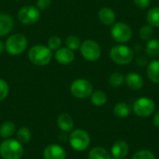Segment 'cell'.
Here are the masks:
<instances>
[{
  "instance_id": "cell-13",
  "label": "cell",
  "mask_w": 159,
  "mask_h": 159,
  "mask_svg": "<svg viewBox=\"0 0 159 159\" xmlns=\"http://www.w3.org/2000/svg\"><path fill=\"white\" fill-rule=\"evenodd\" d=\"M125 83L132 90H139L143 87L144 81L141 75L138 73H129L125 77Z\"/></svg>"
},
{
  "instance_id": "cell-18",
  "label": "cell",
  "mask_w": 159,
  "mask_h": 159,
  "mask_svg": "<svg viewBox=\"0 0 159 159\" xmlns=\"http://www.w3.org/2000/svg\"><path fill=\"white\" fill-rule=\"evenodd\" d=\"M147 76L155 84H159V61L154 60L147 66Z\"/></svg>"
},
{
  "instance_id": "cell-1",
  "label": "cell",
  "mask_w": 159,
  "mask_h": 159,
  "mask_svg": "<svg viewBox=\"0 0 159 159\" xmlns=\"http://www.w3.org/2000/svg\"><path fill=\"white\" fill-rule=\"evenodd\" d=\"M28 58L32 63L37 66H44L50 62L52 58L51 49L43 45H36L30 48Z\"/></svg>"
},
{
  "instance_id": "cell-31",
  "label": "cell",
  "mask_w": 159,
  "mask_h": 159,
  "mask_svg": "<svg viewBox=\"0 0 159 159\" xmlns=\"http://www.w3.org/2000/svg\"><path fill=\"white\" fill-rule=\"evenodd\" d=\"M8 91H9V88L7 83L5 80L0 79V102L7 98Z\"/></svg>"
},
{
  "instance_id": "cell-5",
  "label": "cell",
  "mask_w": 159,
  "mask_h": 159,
  "mask_svg": "<svg viewBox=\"0 0 159 159\" xmlns=\"http://www.w3.org/2000/svg\"><path fill=\"white\" fill-rule=\"evenodd\" d=\"M132 109L137 116L145 118L153 115L156 109V103L148 97H142L135 101Z\"/></svg>"
},
{
  "instance_id": "cell-27",
  "label": "cell",
  "mask_w": 159,
  "mask_h": 159,
  "mask_svg": "<svg viewBox=\"0 0 159 159\" xmlns=\"http://www.w3.org/2000/svg\"><path fill=\"white\" fill-rule=\"evenodd\" d=\"M17 139L20 143H27L31 140V131L28 128H20L17 131Z\"/></svg>"
},
{
  "instance_id": "cell-9",
  "label": "cell",
  "mask_w": 159,
  "mask_h": 159,
  "mask_svg": "<svg viewBox=\"0 0 159 159\" xmlns=\"http://www.w3.org/2000/svg\"><path fill=\"white\" fill-rule=\"evenodd\" d=\"M80 51L84 59L89 61H96L102 54L100 45L94 40H85L80 46Z\"/></svg>"
},
{
  "instance_id": "cell-12",
  "label": "cell",
  "mask_w": 159,
  "mask_h": 159,
  "mask_svg": "<svg viewBox=\"0 0 159 159\" xmlns=\"http://www.w3.org/2000/svg\"><path fill=\"white\" fill-rule=\"evenodd\" d=\"M129 146L125 141H117L114 143L111 149V156L113 158L124 159L129 154Z\"/></svg>"
},
{
  "instance_id": "cell-3",
  "label": "cell",
  "mask_w": 159,
  "mask_h": 159,
  "mask_svg": "<svg viewBox=\"0 0 159 159\" xmlns=\"http://www.w3.org/2000/svg\"><path fill=\"white\" fill-rule=\"evenodd\" d=\"M111 60L120 65L130 63L134 58V51L126 45H116L110 50Z\"/></svg>"
},
{
  "instance_id": "cell-34",
  "label": "cell",
  "mask_w": 159,
  "mask_h": 159,
  "mask_svg": "<svg viewBox=\"0 0 159 159\" xmlns=\"http://www.w3.org/2000/svg\"><path fill=\"white\" fill-rule=\"evenodd\" d=\"M136 63H137L139 66L143 67V66H145V65H146L147 61H146V59H145L144 57L140 56V57H138V58H137V60H136Z\"/></svg>"
},
{
  "instance_id": "cell-26",
  "label": "cell",
  "mask_w": 159,
  "mask_h": 159,
  "mask_svg": "<svg viewBox=\"0 0 159 159\" xmlns=\"http://www.w3.org/2000/svg\"><path fill=\"white\" fill-rule=\"evenodd\" d=\"M65 45L66 48H68L71 50L78 49L81 46V41L76 35H69L65 39Z\"/></svg>"
},
{
  "instance_id": "cell-17",
  "label": "cell",
  "mask_w": 159,
  "mask_h": 159,
  "mask_svg": "<svg viewBox=\"0 0 159 159\" xmlns=\"http://www.w3.org/2000/svg\"><path fill=\"white\" fill-rule=\"evenodd\" d=\"M57 125L62 131L68 132L74 128V120L68 114H62L58 117Z\"/></svg>"
},
{
  "instance_id": "cell-23",
  "label": "cell",
  "mask_w": 159,
  "mask_h": 159,
  "mask_svg": "<svg viewBox=\"0 0 159 159\" xmlns=\"http://www.w3.org/2000/svg\"><path fill=\"white\" fill-rule=\"evenodd\" d=\"M146 20L152 27H159V7H152L148 10Z\"/></svg>"
},
{
  "instance_id": "cell-19",
  "label": "cell",
  "mask_w": 159,
  "mask_h": 159,
  "mask_svg": "<svg viewBox=\"0 0 159 159\" xmlns=\"http://www.w3.org/2000/svg\"><path fill=\"white\" fill-rule=\"evenodd\" d=\"M115 116L118 118H126L131 114V107L124 102H117L113 110Z\"/></svg>"
},
{
  "instance_id": "cell-24",
  "label": "cell",
  "mask_w": 159,
  "mask_h": 159,
  "mask_svg": "<svg viewBox=\"0 0 159 159\" xmlns=\"http://www.w3.org/2000/svg\"><path fill=\"white\" fill-rule=\"evenodd\" d=\"M91 102L96 106H103L107 102V95L102 90H96L91 94Z\"/></svg>"
},
{
  "instance_id": "cell-28",
  "label": "cell",
  "mask_w": 159,
  "mask_h": 159,
  "mask_svg": "<svg viewBox=\"0 0 159 159\" xmlns=\"http://www.w3.org/2000/svg\"><path fill=\"white\" fill-rule=\"evenodd\" d=\"M139 35L141 37V39L143 40H150L152 39L153 35H154V29L151 25L147 24V25H143L139 32Z\"/></svg>"
},
{
  "instance_id": "cell-35",
  "label": "cell",
  "mask_w": 159,
  "mask_h": 159,
  "mask_svg": "<svg viewBox=\"0 0 159 159\" xmlns=\"http://www.w3.org/2000/svg\"><path fill=\"white\" fill-rule=\"evenodd\" d=\"M153 122H154L155 126H156L157 128H158L159 129V111L158 112H157V113L155 114V116H154V118H153Z\"/></svg>"
},
{
  "instance_id": "cell-29",
  "label": "cell",
  "mask_w": 159,
  "mask_h": 159,
  "mask_svg": "<svg viewBox=\"0 0 159 159\" xmlns=\"http://www.w3.org/2000/svg\"><path fill=\"white\" fill-rule=\"evenodd\" d=\"M132 159H156V157L149 150H140L134 154Z\"/></svg>"
},
{
  "instance_id": "cell-15",
  "label": "cell",
  "mask_w": 159,
  "mask_h": 159,
  "mask_svg": "<svg viewBox=\"0 0 159 159\" xmlns=\"http://www.w3.org/2000/svg\"><path fill=\"white\" fill-rule=\"evenodd\" d=\"M99 20L105 25H113L116 22V13L110 7H102L99 11Z\"/></svg>"
},
{
  "instance_id": "cell-22",
  "label": "cell",
  "mask_w": 159,
  "mask_h": 159,
  "mask_svg": "<svg viewBox=\"0 0 159 159\" xmlns=\"http://www.w3.org/2000/svg\"><path fill=\"white\" fill-rule=\"evenodd\" d=\"M145 51L148 57L154 59L159 56V40L158 39H150L146 45Z\"/></svg>"
},
{
  "instance_id": "cell-21",
  "label": "cell",
  "mask_w": 159,
  "mask_h": 159,
  "mask_svg": "<svg viewBox=\"0 0 159 159\" xmlns=\"http://www.w3.org/2000/svg\"><path fill=\"white\" fill-rule=\"evenodd\" d=\"M16 130V126L11 121H6L0 126V136L4 139L10 138Z\"/></svg>"
},
{
  "instance_id": "cell-37",
  "label": "cell",
  "mask_w": 159,
  "mask_h": 159,
  "mask_svg": "<svg viewBox=\"0 0 159 159\" xmlns=\"http://www.w3.org/2000/svg\"><path fill=\"white\" fill-rule=\"evenodd\" d=\"M112 159H116V158H112Z\"/></svg>"
},
{
  "instance_id": "cell-8",
  "label": "cell",
  "mask_w": 159,
  "mask_h": 159,
  "mask_svg": "<svg viewBox=\"0 0 159 159\" xmlns=\"http://www.w3.org/2000/svg\"><path fill=\"white\" fill-rule=\"evenodd\" d=\"M69 142L73 149L76 151H84L89 146L90 137L87 131L83 129H75L71 133Z\"/></svg>"
},
{
  "instance_id": "cell-6",
  "label": "cell",
  "mask_w": 159,
  "mask_h": 159,
  "mask_svg": "<svg viewBox=\"0 0 159 159\" xmlns=\"http://www.w3.org/2000/svg\"><path fill=\"white\" fill-rule=\"evenodd\" d=\"M111 35L117 43H128L132 38V30L130 26L125 22H115L111 28Z\"/></svg>"
},
{
  "instance_id": "cell-16",
  "label": "cell",
  "mask_w": 159,
  "mask_h": 159,
  "mask_svg": "<svg viewBox=\"0 0 159 159\" xmlns=\"http://www.w3.org/2000/svg\"><path fill=\"white\" fill-rule=\"evenodd\" d=\"M13 28L12 18L5 13H0V36L7 34Z\"/></svg>"
},
{
  "instance_id": "cell-11",
  "label": "cell",
  "mask_w": 159,
  "mask_h": 159,
  "mask_svg": "<svg viewBox=\"0 0 159 159\" xmlns=\"http://www.w3.org/2000/svg\"><path fill=\"white\" fill-rule=\"evenodd\" d=\"M43 156L45 159H65L66 153L61 146L58 144H50L45 148Z\"/></svg>"
},
{
  "instance_id": "cell-7",
  "label": "cell",
  "mask_w": 159,
  "mask_h": 159,
  "mask_svg": "<svg viewBox=\"0 0 159 159\" xmlns=\"http://www.w3.org/2000/svg\"><path fill=\"white\" fill-rule=\"evenodd\" d=\"M71 92L78 99H86L91 96L93 92V86L89 80L79 78L72 83Z\"/></svg>"
},
{
  "instance_id": "cell-20",
  "label": "cell",
  "mask_w": 159,
  "mask_h": 159,
  "mask_svg": "<svg viewBox=\"0 0 159 159\" xmlns=\"http://www.w3.org/2000/svg\"><path fill=\"white\" fill-rule=\"evenodd\" d=\"M111 154L102 147H94L89 153V159H112Z\"/></svg>"
},
{
  "instance_id": "cell-14",
  "label": "cell",
  "mask_w": 159,
  "mask_h": 159,
  "mask_svg": "<svg viewBox=\"0 0 159 159\" xmlns=\"http://www.w3.org/2000/svg\"><path fill=\"white\" fill-rule=\"evenodd\" d=\"M55 59L61 64H70L75 60V53L68 48H60L55 53Z\"/></svg>"
},
{
  "instance_id": "cell-10",
  "label": "cell",
  "mask_w": 159,
  "mask_h": 159,
  "mask_svg": "<svg viewBox=\"0 0 159 159\" xmlns=\"http://www.w3.org/2000/svg\"><path fill=\"white\" fill-rule=\"evenodd\" d=\"M19 20L25 25H32L38 21L40 18V10L34 6H24L18 13Z\"/></svg>"
},
{
  "instance_id": "cell-32",
  "label": "cell",
  "mask_w": 159,
  "mask_h": 159,
  "mask_svg": "<svg viewBox=\"0 0 159 159\" xmlns=\"http://www.w3.org/2000/svg\"><path fill=\"white\" fill-rule=\"evenodd\" d=\"M51 3H52V0H37L36 7L39 10H45L50 7Z\"/></svg>"
},
{
  "instance_id": "cell-36",
  "label": "cell",
  "mask_w": 159,
  "mask_h": 159,
  "mask_svg": "<svg viewBox=\"0 0 159 159\" xmlns=\"http://www.w3.org/2000/svg\"><path fill=\"white\" fill-rule=\"evenodd\" d=\"M4 49H5V45L3 44V42L0 41V54L4 51Z\"/></svg>"
},
{
  "instance_id": "cell-25",
  "label": "cell",
  "mask_w": 159,
  "mask_h": 159,
  "mask_svg": "<svg viewBox=\"0 0 159 159\" xmlns=\"http://www.w3.org/2000/svg\"><path fill=\"white\" fill-rule=\"evenodd\" d=\"M125 82V77L121 73L116 72L114 74H112L109 77V84L114 87V88H118L120 86L123 85V83Z\"/></svg>"
},
{
  "instance_id": "cell-4",
  "label": "cell",
  "mask_w": 159,
  "mask_h": 159,
  "mask_svg": "<svg viewBox=\"0 0 159 159\" xmlns=\"http://www.w3.org/2000/svg\"><path fill=\"white\" fill-rule=\"evenodd\" d=\"M28 41L21 34H15L10 35L5 44V49L13 56L21 54L27 48Z\"/></svg>"
},
{
  "instance_id": "cell-33",
  "label": "cell",
  "mask_w": 159,
  "mask_h": 159,
  "mask_svg": "<svg viewBox=\"0 0 159 159\" xmlns=\"http://www.w3.org/2000/svg\"><path fill=\"white\" fill-rule=\"evenodd\" d=\"M134 4L137 7L141 9H145L149 7L151 4V0H134Z\"/></svg>"
},
{
  "instance_id": "cell-2",
  "label": "cell",
  "mask_w": 159,
  "mask_h": 159,
  "mask_svg": "<svg viewBox=\"0 0 159 159\" xmlns=\"http://www.w3.org/2000/svg\"><path fill=\"white\" fill-rule=\"evenodd\" d=\"M0 155L4 159H20L23 147L19 141L7 139L0 145Z\"/></svg>"
},
{
  "instance_id": "cell-30",
  "label": "cell",
  "mask_w": 159,
  "mask_h": 159,
  "mask_svg": "<svg viewBox=\"0 0 159 159\" xmlns=\"http://www.w3.org/2000/svg\"><path fill=\"white\" fill-rule=\"evenodd\" d=\"M61 46V39L59 36H52L48 41V48L49 49L57 50Z\"/></svg>"
}]
</instances>
